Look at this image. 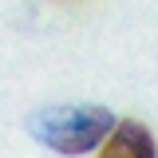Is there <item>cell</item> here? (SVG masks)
Listing matches in <instances>:
<instances>
[{"label": "cell", "mask_w": 158, "mask_h": 158, "mask_svg": "<svg viewBox=\"0 0 158 158\" xmlns=\"http://www.w3.org/2000/svg\"><path fill=\"white\" fill-rule=\"evenodd\" d=\"M118 123L107 107H48L28 118V135L59 154H87L107 142Z\"/></svg>", "instance_id": "6da1fadb"}, {"label": "cell", "mask_w": 158, "mask_h": 158, "mask_svg": "<svg viewBox=\"0 0 158 158\" xmlns=\"http://www.w3.org/2000/svg\"><path fill=\"white\" fill-rule=\"evenodd\" d=\"M99 158H154V135L138 118H127L107 135V142L99 146Z\"/></svg>", "instance_id": "7a4b0ae2"}]
</instances>
